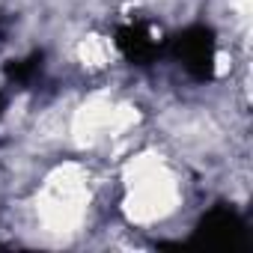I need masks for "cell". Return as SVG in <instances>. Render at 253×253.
<instances>
[{
  "label": "cell",
  "instance_id": "7a4b0ae2",
  "mask_svg": "<svg viewBox=\"0 0 253 253\" xmlns=\"http://www.w3.org/2000/svg\"><path fill=\"white\" fill-rule=\"evenodd\" d=\"M116 45L122 48L125 57L134 60V63H146V60L158 51V42L152 39V30H149L146 24H137V21L119 27V33H116Z\"/></svg>",
  "mask_w": 253,
  "mask_h": 253
},
{
  "label": "cell",
  "instance_id": "6da1fadb",
  "mask_svg": "<svg viewBox=\"0 0 253 253\" xmlns=\"http://www.w3.org/2000/svg\"><path fill=\"white\" fill-rule=\"evenodd\" d=\"M176 54L182 57L188 72H194L197 78H206L211 72V63H214V45H211L209 30L194 27L185 36H179L176 39Z\"/></svg>",
  "mask_w": 253,
  "mask_h": 253
}]
</instances>
